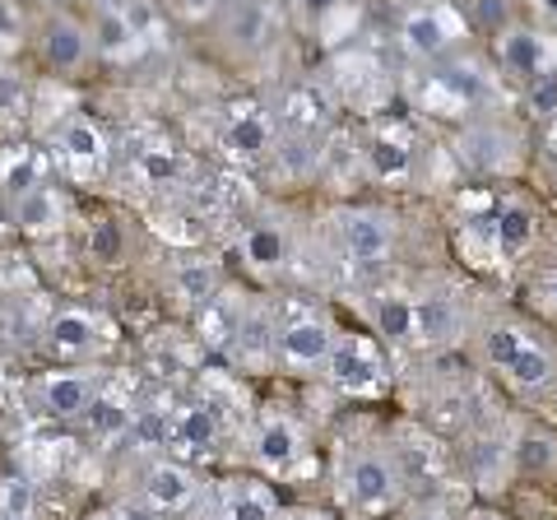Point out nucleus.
I'll return each mask as SVG.
<instances>
[{
	"instance_id": "f257e3e1",
	"label": "nucleus",
	"mask_w": 557,
	"mask_h": 520,
	"mask_svg": "<svg viewBox=\"0 0 557 520\" xmlns=\"http://www.w3.org/2000/svg\"><path fill=\"white\" fill-rule=\"evenodd\" d=\"M483 354L520 391H548L557 381V362L548 354V344H539L534 335L516 331V325H493L483 335Z\"/></svg>"
},
{
	"instance_id": "f03ea898",
	"label": "nucleus",
	"mask_w": 557,
	"mask_h": 520,
	"mask_svg": "<svg viewBox=\"0 0 557 520\" xmlns=\"http://www.w3.org/2000/svg\"><path fill=\"white\" fill-rule=\"evenodd\" d=\"M339 493H344V502L358 516L391 511L399 502V493H405V470H399L395 450H391V456H386V450H358V456L344 465Z\"/></svg>"
},
{
	"instance_id": "7ed1b4c3",
	"label": "nucleus",
	"mask_w": 557,
	"mask_h": 520,
	"mask_svg": "<svg viewBox=\"0 0 557 520\" xmlns=\"http://www.w3.org/2000/svg\"><path fill=\"white\" fill-rule=\"evenodd\" d=\"M460 33H465L460 14L446 10V5H418V10H409L405 20H399V42H405V51L418 57V61L446 57V51L460 42Z\"/></svg>"
},
{
	"instance_id": "20e7f679",
	"label": "nucleus",
	"mask_w": 557,
	"mask_h": 520,
	"mask_svg": "<svg viewBox=\"0 0 557 520\" xmlns=\"http://www.w3.org/2000/svg\"><path fill=\"white\" fill-rule=\"evenodd\" d=\"M497 65L525 84L548 79V75H557V38H548V33H539V28L497 33Z\"/></svg>"
},
{
	"instance_id": "39448f33",
	"label": "nucleus",
	"mask_w": 557,
	"mask_h": 520,
	"mask_svg": "<svg viewBox=\"0 0 557 520\" xmlns=\"http://www.w3.org/2000/svg\"><path fill=\"white\" fill-rule=\"evenodd\" d=\"M335 331L321 321V317H293L284 331H278V362L293 372H317L330 362V354H335Z\"/></svg>"
},
{
	"instance_id": "423d86ee",
	"label": "nucleus",
	"mask_w": 557,
	"mask_h": 520,
	"mask_svg": "<svg viewBox=\"0 0 557 520\" xmlns=\"http://www.w3.org/2000/svg\"><path fill=\"white\" fill-rule=\"evenodd\" d=\"M325 372L344 395H372V391H381V381H386V372H381V354L372 349V339H362V335L339 339L335 354H330V362H325Z\"/></svg>"
},
{
	"instance_id": "0eeeda50",
	"label": "nucleus",
	"mask_w": 557,
	"mask_h": 520,
	"mask_svg": "<svg viewBox=\"0 0 557 520\" xmlns=\"http://www.w3.org/2000/svg\"><path fill=\"white\" fill-rule=\"evenodd\" d=\"M339 242L354 265H381L395 247V219L381 210H348L339 219Z\"/></svg>"
},
{
	"instance_id": "6e6552de",
	"label": "nucleus",
	"mask_w": 557,
	"mask_h": 520,
	"mask_svg": "<svg viewBox=\"0 0 557 520\" xmlns=\"http://www.w3.org/2000/svg\"><path fill=\"white\" fill-rule=\"evenodd\" d=\"M251 456L265 474H293L302 460V428L288 419V413H265L256 423V437H251Z\"/></svg>"
},
{
	"instance_id": "1a4fd4ad",
	"label": "nucleus",
	"mask_w": 557,
	"mask_h": 520,
	"mask_svg": "<svg viewBox=\"0 0 557 520\" xmlns=\"http://www.w3.org/2000/svg\"><path fill=\"white\" fill-rule=\"evenodd\" d=\"M61 159L79 182H89L108 168V140H102V131L94 121H70L61 131Z\"/></svg>"
},
{
	"instance_id": "9d476101",
	"label": "nucleus",
	"mask_w": 557,
	"mask_h": 520,
	"mask_svg": "<svg viewBox=\"0 0 557 520\" xmlns=\"http://www.w3.org/2000/svg\"><path fill=\"white\" fill-rule=\"evenodd\" d=\"M460 159L474 172H502L516 163V140L502 126H469L460 135Z\"/></svg>"
},
{
	"instance_id": "9b49d317",
	"label": "nucleus",
	"mask_w": 557,
	"mask_h": 520,
	"mask_svg": "<svg viewBox=\"0 0 557 520\" xmlns=\"http://www.w3.org/2000/svg\"><path fill=\"white\" fill-rule=\"evenodd\" d=\"M145 497L153 511H186L190 502H196V474L186 470V465H153L145 474Z\"/></svg>"
},
{
	"instance_id": "f8f14e48",
	"label": "nucleus",
	"mask_w": 557,
	"mask_h": 520,
	"mask_svg": "<svg viewBox=\"0 0 557 520\" xmlns=\"http://www.w3.org/2000/svg\"><path fill=\"white\" fill-rule=\"evenodd\" d=\"M362 163L376 182H405L413 172V149H409V135L405 131H376L368 149H362Z\"/></svg>"
},
{
	"instance_id": "ddd939ff",
	"label": "nucleus",
	"mask_w": 557,
	"mask_h": 520,
	"mask_svg": "<svg viewBox=\"0 0 557 520\" xmlns=\"http://www.w3.org/2000/svg\"><path fill=\"white\" fill-rule=\"evenodd\" d=\"M94 381L84 372H51L42 381V409L51 419H79V413H89L94 405Z\"/></svg>"
},
{
	"instance_id": "4468645a",
	"label": "nucleus",
	"mask_w": 557,
	"mask_h": 520,
	"mask_svg": "<svg viewBox=\"0 0 557 520\" xmlns=\"http://www.w3.org/2000/svg\"><path fill=\"white\" fill-rule=\"evenodd\" d=\"M228 149L242 159H265L274 149V121L260 108H233L228 116Z\"/></svg>"
},
{
	"instance_id": "2eb2a0df",
	"label": "nucleus",
	"mask_w": 557,
	"mask_h": 520,
	"mask_svg": "<svg viewBox=\"0 0 557 520\" xmlns=\"http://www.w3.org/2000/svg\"><path fill=\"white\" fill-rule=\"evenodd\" d=\"M460 335V307L450 298H413V339L450 344Z\"/></svg>"
},
{
	"instance_id": "dca6fc26",
	"label": "nucleus",
	"mask_w": 557,
	"mask_h": 520,
	"mask_svg": "<svg viewBox=\"0 0 557 520\" xmlns=\"http://www.w3.org/2000/svg\"><path fill=\"white\" fill-rule=\"evenodd\" d=\"M228 38L242 51H265L274 38V20L265 10V0H233L228 10Z\"/></svg>"
},
{
	"instance_id": "f3484780",
	"label": "nucleus",
	"mask_w": 557,
	"mask_h": 520,
	"mask_svg": "<svg viewBox=\"0 0 557 520\" xmlns=\"http://www.w3.org/2000/svg\"><path fill=\"white\" fill-rule=\"evenodd\" d=\"M223 520H278V502L265 483L237 479L223 488Z\"/></svg>"
},
{
	"instance_id": "a211bd4d",
	"label": "nucleus",
	"mask_w": 557,
	"mask_h": 520,
	"mask_svg": "<svg viewBox=\"0 0 557 520\" xmlns=\"http://www.w3.org/2000/svg\"><path fill=\"white\" fill-rule=\"evenodd\" d=\"M94 339H98V321L89 317V311H79V307L57 311L51 325H47V344L57 354H84V349H94Z\"/></svg>"
},
{
	"instance_id": "6ab92c4d",
	"label": "nucleus",
	"mask_w": 557,
	"mask_h": 520,
	"mask_svg": "<svg viewBox=\"0 0 557 520\" xmlns=\"http://www.w3.org/2000/svg\"><path fill=\"white\" fill-rule=\"evenodd\" d=\"M172 437H177V446L186 450H209L219 442V409L209 400H196L177 409V419H172Z\"/></svg>"
},
{
	"instance_id": "aec40b11",
	"label": "nucleus",
	"mask_w": 557,
	"mask_h": 520,
	"mask_svg": "<svg viewBox=\"0 0 557 520\" xmlns=\"http://www.w3.org/2000/svg\"><path fill=\"white\" fill-rule=\"evenodd\" d=\"M42 51H47V61L57 65V71H75V65H84V57H89V33H84L75 20H51L47 24V42H42Z\"/></svg>"
},
{
	"instance_id": "412c9836",
	"label": "nucleus",
	"mask_w": 557,
	"mask_h": 520,
	"mask_svg": "<svg viewBox=\"0 0 557 520\" xmlns=\"http://www.w3.org/2000/svg\"><path fill=\"white\" fill-rule=\"evenodd\" d=\"M284 121H288L293 135H311V140H317V131L330 121V98L317 89V84H298L284 102Z\"/></svg>"
},
{
	"instance_id": "4be33fe9",
	"label": "nucleus",
	"mask_w": 557,
	"mask_h": 520,
	"mask_svg": "<svg viewBox=\"0 0 557 520\" xmlns=\"http://www.w3.org/2000/svg\"><path fill=\"white\" fill-rule=\"evenodd\" d=\"M487 228H493V247L502 256H516V251H525L534 242V214L525 210V205H502Z\"/></svg>"
},
{
	"instance_id": "5701e85b",
	"label": "nucleus",
	"mask_w": 557,
	"mask_h": 520,
	"mask_svg": "<svg viewBox=\"0 0 557 520\" xmlns=\"http://www.w3.org/2000/svg\"><path fill=\"white\" fill-rule=\"evenodd\" d=\"M94 47L102 51V57H131V51L139 47V33L131 28V20H126V10L121 5H102L98 10Z\"/></svg>"
},
{
	"instance_id": "b1692460",
	"label": "nucleus",
	"mask_w": 557,
	"mask_h": 520,
	"mask_svg": "<svg viewBox=\"0 0 557 520\" xmlns=\"http://www.w3.org/2000/svg\"><path fill=\"white\" fill-rule=\"evenodd\" d=\"M14 223H20L24 233H51L61 223V200L57 190H24V196H14Z\"/></svg>"
},
{
	"instance_id": "393cba45",
	"label": "nucleus",
	"mask_w": 557,
	"mask_h": 520,
	"mask_svg": "<svg viewBox=\"0 0 557 520\" xmlns=\"http://www.w3.org/2000/svg\"><path fill=\"white\" fill-rule=\"evenodd\" d=\"M219 288V265L214 260H182L177 265V293L186 302H209Z\"/></svg>"
},
{
	"instance_id": "a878e982",
	"label": "nucleus",
	"mask_w": 557,
	"mask_h": 520,
	"mask_svg": "<svg viewBox=\"0 0 557 520\" xmlns=\"http://www.w3.org/2000/svg\"><path fill=\"white\" fill-rule=\"evenodd\" d=\"M89 428L98 432V437H121V432H131V423H135V413L116 400V395H94V405H89Z\"/></svg>"
},
{
	"instance_id": "bb28decb",
	"label": "nucleus",
	"mask_w": 557,
	"mask_h": 520,
	"mask_svg": "<svg viewBox=\"0 0 557 520\" xmlns=\"http://www.w3.org/2000/svg\"><path fill=\"white\" fill-rule=\"evenodd\" d=\"M557 465V442L548 432H525L516 446V470L520 474H548Z\"/></svg>"
},
{
	"instance_id": "cd10ccee",
	"label": "nucleus",
	"mask_w": 557,
	"mask_h": 520,
	"mask_svg": "<svg viewBox=\"0 0 557 520\" xmlns=\"http://www.w3.org/2000/svg\"><path fill=\"white\" fill-rule=\"evenodd\" d=\"M376 331L386 335V339H413V298H381L376 302Z\"/></svg>"
},
{
	"instance_id": "c85d7f7f",
	"label": "nucleus",
	"mask_w": 557,
	"mask_h": 520,
	"mask_svg": "<svg viewBox=\"0 0 557 520\" xmlns=\"http://www.w3.org/2000/svg\"><path fill=\"white\" fill-rule=\"evenodd\" d=\"M242 251H247L251 265L270 270V265H278V260L288 256V242H284V233H278V228H251L247 237H242Z\"/></svg>"
},
{
	"instance_id": "c756f323",
	"label": "nucleus",
	"mask_w": 557,
	"mask_h": 520,
	"mask_svg": "<svg viewBox=\"0 0 557 520\" xmlns=\"http://www.w3.org/2000/svg\"><path fill=\"white\" fill-rule=\"evenodd\" d=\"M139 177H145L149 186H168L172 177H177V168H182V159H177V149L172 145H153V149H139Z\"/></svg>"
},
{
	"instance_id": "7c9ffc66",
	"label": "nucleus",
	"mask_w": 557,
	"mask_h": 520,
	"mask_svg": "<svg viewBox=\"0 0 557 520\" xmlns=\"http://www.w3.org/2000/svg\"><path fill=\"white\" fill-rule=\"evenodd\" d=\"M0 182H5L14 196H24V190H38V159H33L28 149H10V159L0 163Z\"/></svg>"
},
{
	"instance_id": "2f4dec72",
	"label": "nucleus",
	"mask_w": 557,
	"mask_h": 520,
	"mask_svg": "<svg viewBox=\"0 0 557 520\" xmlns=\"http://www.w3.org/2000/svg\"><path fill=\"white\" fill-rule=\"evenodd\" d=\"M33 511V488L24 479H5L0 483V520H28Z\"/></svg>"
},
{
	"instance_id": "473e14b6",
	"label": "nucleus",
	"mask_w": 557,
	"mask_h": 520,
	"mask_svg": "<svg viewBox=\"0 0 557 520\" xmlns=\"http://www.w3.org/2000/svg\"><path fill=\"white\" fill-rule=\"evenodd\" d=\"M530 108H534L539 116H557V75L530 84Z\"/></svg>"
},
{
	"instance_id": "72a5a7b5",
	"label": "nucleus",
	"mask_w": 557,
	"mask_h": 520,
	"mask_svg": "<svg viewBox=\"0 0 557 520\" xmlns=\"http://www.w3.org/2000/svg\"><path fill=\"white\" fill-rule=\"evenodd\" d=\"M20 108H24V79L0 71V116H14Z\"/></svg>"
},
{
	"instance_id": "f704fd0d",
	"label": "nucleus",
	"mask_w": 557,
	"mask_h": 520,
	"mask_svg": "<svg viewBox=\"0 0 557 520\" xmlns=\"http://www.w3.org/2000/svg\"><path fill=\"white\" fill-rule=\"evenodd\" d=\"M121 10H126L131 28L139 33V42H145L149 33H153V24H159V14H153V5H149V0H131V5H121Z\"/></svg>"
},
{
	"instance_id": "c9c22d12",
	"label": "nucleus",
	"mask_w": 557,
	"mask_h": 520,
	"mask_svg": "<svg viewBox=\"0 0 557 520\" xmlns=\"http://www.w3.org/2000/svg\"><path fill=\"white\" fill-rule=\"evenodd\" d=\"M116 251H121V237H116V228H112V223H98V228H94V256L112 260Z\"/></svg>"
},
{
	"instance_id": "e433bc0d",
	"label": "nucleus",
	"mask_w": 557,
	"mask_h": 520,
	"mask_svg": "<svg viewBox=\"0 0 557 520\" xmlns=\"http://www.w3.org/2000/svg\"><path fill=\"white\" fill-rule=\"evenodd\" d=\"M344 5V0H298V10L307 14V20H325V14H335Z\"/></svg>"
},
{
	"instance_id": "4c0bfd02",
	"label": "nucleus",
	"mask_w": 557,
	"mask_h": 520,
	"mask_svg": "<svg viewBox=\"0 0 557 520\" xmlns=\"http://www.w3.org/2000/svg\"><path fill=\"white\" fill-rule=\"evenodd\" d=\"M534 14L539 20H548V24H557V0H534Z\"/></svg>"
},
{
	"instance_id": "58836bf2",
	"label": "nucleus",
	"mask_w": 557,
	"mask_h": 520,
	"mask_svg": "<svg viewBox=\"0 0 557 520\" xmlns=\"http://www.w3.org/2000/svg\"><path fill=\"white\" fill-rule=\"evenodd\" d=\"M116 520H153V511H145V507H121Z\"/></svg>"
},
{
	"instance_id": "ea45409f",
	"label": "nucleus",
	"mask_w": 557,
	"mask_h": 520,
	"mask_svg": "<svg viewBox=\"0 0 557 520\" xmlns=\"http://www.w3.org/2000/svg\"><path fill=\"white\" fill-rule=\"evenodd\" d=\"M284 520H330V516H321V511H288Z\"/></svg>"
},
{
	"instance_id": "a19ab883",
	"label": "nucleus",
	"mask_w": 557,
	"mask_h": 520,
	"mask_svg": "<svg viewBox=\"0 0 557 520\" xmlns=\"http://www.w3.org/2000/svg\"><path fill=\"white\" fill-rule=\"evenodd\" d=\"M548 298H553V307H557V265L548 270Z\"/></svg>"
},
{
	"instance_id": "79ce46f5",
	"label": "nucleus",
	"mask_w": 557,
	"mask_h": 520,
	"mask_svg": "<svg viewBox=\"0 0 557 520\" xmlns=\"http://www.w3.org/2000/svg\"><path fill=\"white\" fill-rule=\"evenodd\" d=\"M0 386H5V368H0Z\"/></svg>"
},
{
	"instance_id": "37998d69",
	"label": "nucleus",
	"mask_w": 557,
	"mask_h": 520,
	"mask_svg": "<svg viewBox=\"0 0 557 520\" xmlns=\"http://www.w3.org/2000/svg\"><path fill=\"white\" fill-rule=\"evenodd\" d=\"M94 520H116V516H94Z\"/></svg>"
},
{
	"instance_id": "c03bdc74",
	"label": "nucleus",
	"mask_w": 557,
	"mask_h": 520,
	"mask_svg": "<svg viewBox=\"0 0 557 520\" xmlns=\"http://www.w3.org/2000/svg\"><path fill=\"white\" fill-rule=\"evenodd\" d=\"M479 520H502V516H479Z\"/></svg>"
}]
</instances>
